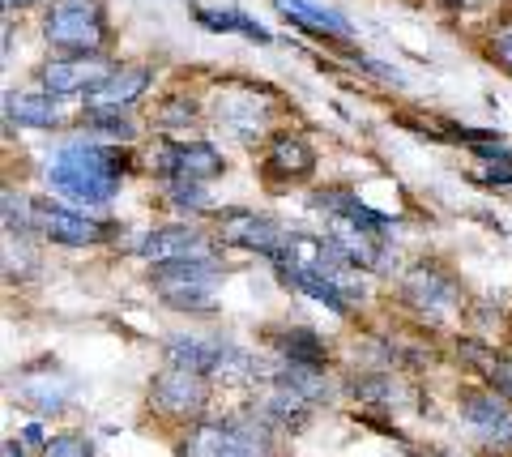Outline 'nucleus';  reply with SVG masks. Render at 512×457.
<instances>
[{
  "mask_svg": "<svg viewBox=\"0 0 512 457\" xmlns=\"http://www.w3.org/2000/svg\"><path fill=\"white\" fill-rule=\"evenodd\" d=\"M120 180H124V154L111 146H90V141L64 146L52 159V167H47V184H52L60 197L82 201V206H103V201H111Z\"/></svg>",
  "mask_w": 512,
  "mask_h": 457,
  "instance_id": "f257e3e1",
  "label": "nucleus"
},
{
  "mask_svg": "<svg viewBox=\"0 0 512 457\" xmlns=\"http://www.w3.org/2000/svg\"><path fill=\"white\" fill-rule=\"evenodd\" d=\"M43 39L69 56H94L107 43V13L99 0H52L43 18Z\"/></svg>",
  "mask_w": 512,
  "mask_h": 457,
  "instance_id": "f03ea898",
  "label": "nucleus"
},
{
  "mask_svg": "<svg viewBox=\"0 0 512 457\" xmlns=\"http://www.w3.org/2000/svg\"><path fill=\"white\" fill-rule=\"evenodd\" d=\"M184 457H274V440L256 419H214L184 436Z\"/></svg>",
  "mask_w": 512,
  "mask_h": 457,
  "instance_id": "7ed1b4c3",
  "label": "nucleus"
},
{
  "mask_svg": "<svg viewBox=\"0 0 512 457\" xmlns=\"http://www.w3.org/2000/svg\"><path fill=\"white\" fill-rule=\"evenodd\" d=\"M218 282H222V265L214 257H188V261L154 265V291L163 295V304H171V308L210 312Z\"/></svg>",
  "mask_w": 512,
  "mask_h": 457,
  "instance_id": "20e7f679",
  "label": "nucleus"
},
{
  "mask_svg": "<svg viewBox=\"0 0 512 457\" xmlns=\"http://www.w3.org/2000/svg\"><path fill=\"white\" fill-rule=\"evenodd\" d=\"M167 364L171 368H192V372H239V376H256V364L248 351H239V346L222 342V338H197V334H180L163 346Z\"/></svg>",
  "mask_w": 512,
  "mask_h": 457,
  "instance_id": "39448f33",
  "label": "nucleus"
},
{
  "mask_svg": "<svg viewBox=\"0 0 512 457\" xmlns=\"http://www.w3.org/2000/svg\"><path fill=\"white\" fill-rule=\"evenodd\" d=\"M210 402V376L192 368H163L150 385V406L167 419H197Z\"/></svg>",
  "mask_w": 512,
  "mask_h": 457,
  "instance_id": "423d86ee",
  "label": "nucleus"
},
{
  "mask_svg": "<svg viewBox=\"0 0 512 457\" xmlns=\"http://www.w3.org/2000/svg\"><path fill=\"white\" fill-rule=\"evenodd\" d=\"M116 73V65L94 52V56H64V60H47L39 69V82L47 94H56V99H69V94H90L94 86H103L107 77Z\"/></svg>",
  "mask_w": 512,
  "mask_h": 457,
  "instance_id": "0eeeda50",
  "label": "nucleus"
},
{
  "mask_svg": "<svg viewBox=\"0 0 512 457\" xmlns=\"http://www.w3.org/2000/svg\"><path fill=\"white\" fill-rule=\"evenodd\" d=\"M286 235H291V231H282L274 218H265V214H252V210H227V214H218V240L222 244L261 252V257H269V261L282 257Z\"/></svg>",
  "mask_w": 512,
  "mask_h": 457,
  "instance_id": "6e6552de",
  "label": "nucleus"
},
{
  "mask_svg": "<svg viewBox=\"0 0 512 457\" xmlns=\"http://www.w3.org/2000/svg\"><path fill=\"white\" fill-rule=\"evenodd\" d=\"M384 235L380 227H367L359 218H346V214H329V240L338 244L350 265H359V270H384Z\"/></svg>",
  "mask_w": 512,
  "mask_h": 457,
  "instance_id": "1a4fd4ad",
  "label": "nucleus"
},
{
  "mask_svg": "<svg viewBox=\"0 0 512 457\" xmlns=\"http://www.w3.org/2000/svg\"><path fill=\"white\" fill-rule=\"evenodd\" d=\"M461 419L470 423V432L483 440L487 449H512V406L508 398L500 402L495 393H470L461 402Z\"/></svg>",
  "mask_w": 512,
  "mask_h": 457,
  "instance_id": "9d476101",
  "label": "nucleus"
},
{
  "mask_svg": "<svg viewBox=\"0 0 512 457\" xmlns=\"http://www.w3.org/2000/svg\"><path fill=\"white\" fill-rule=\"evenodd\" d=\"M402 295L419 312H427V317H448V312L461 304L457 282L444 270H436V265H414V270L406 274V282H402Z\"/></svg>",
  "mask_w": 512,
  "mask_h": 457,
  "instance_id": "9b49d317",
  "label": "nucleus"
},
{
  "mask_svg": "<svg viewBox=\"0 0 512 457\" xmlns=\"http://www.w3.org/2000/svg\"><path fill=\"white\" fill-rule=\"evenodd\" d=\"M312 406L316 402H308L299 389L278 381V376H269V385L256 393V402H252V419L265 423V428H303Z\"/></svg>",
  "mask_w": 512,
  "mask_h": 457,
  "instance_id": "f8f14e48",
  "label": "nucleus"
},
{
  "mask_svg": "<svg viewBox=\"0 0 512 457\" xmlns=\"http://www.w3.org/2000/svg\"><path fill=\"white\" fill-rule=\"evenodd\" d=\"M73 393V376L60 368H26L18 381V406L35 415H60Z\"/></svg>",
  "mask_w": 512,
  "mask_h": 457,
  "instance_id": "ddd939ff",
  "label": "nucleus"
},
{
  "mask_svg": "<svg viewBox=\"0 0 512 457\" xmlns=\"http://www.w3.org/2000/svg\"><path fill=\"white\" fill-rule=\"evenodd\" d=\"M265 112H269V103H265L261 90H227V94H218L222 129H231L235 137H244V141L265 133Z\"/></svg>",
  "mask_w": 512,
  "mask_h": 457,
  "instance_id": "4468645a",
  "label": "nucleus"
},
{
  "mask_svg": "<svg viewBox=\"0 0 512 457\" xmlns=\"http://www.w3.org/2000/svg\"><path fill=\"white\" fill-rule=\"evenodd\" d=\"M137 252L154 265H171V261H188V257H210V244H205V235L192 231V227H158L141 240Z\"/></svg>",
  "mask_w": 512,
  "mask_h": 457,
  "instance_id": "2eb2a0df",
  "label": "nucleus"
},
{
  "mask_svg": "<svg viewBox=\"0 0 512 457\" xmlns=\"http://www.w3.org/2000/svg\"><path fill=\"white\" fill-rule=\"evenodd\" d=\"M39 231L47 240L69 244V248H86V244L107 240L103 223H94V218L77 214V210H64V206H39Z\"/></svg>",
  "mask_w": 512,
  "mask_h": 457,
  "instance_id": "dca6fc26",
  "label": "nucleus"
},
{
  "mask_svg": "<svg viewBox=\"0 0 512 457\" xmlns=\"http://www.w3.org/2000/svg\"><path fill=\"white\" fill-rule=\"evenodd\" d=\"M146 86H150L146 65H120L103 86H94L86 94V107H116V112H128V107L146 94Z\"/></svg>",
  "mask_w": 512,
  "mask_h": 457,
  "instance_id": "f3484780",
  "label": "nucleus"
},
{
  "mask_svg": "<svg viewBox=\"0 0 512 457\" xmlns=\"http://www.w3.org/2000/svg\"><path fill=\"white\" fill-rule=\"evenodd\" d=\"M274 9L282 18H291V26L308 30V35H325V39H350V26L342 13L333 9H320L312 0H274Z\"/></svg>",
  "mask_w": 512,
  "mask_h": 457,
  "instance_id": "a211bd4d",
  "label": "nucleus"
},
{
  "mask_svg": "<svg viewBox=\"0 0 512 457\" xmlns=\"http://www.w3.org/2000/svg\"><path fill=\"white\" fill-rule=\"evenodd\" d=\"M5 120L18 129H52L56 124V94L47 90H9L5 94Z\"/></svg>",
  "mask_w": 512,
  "mask_h": 457,
  "instance_id": "6ab92c4d",
  "label": "nucleus"
},
{
  "mask_svg": "<svg viewBox=\"0 0 512 457\" xmlns=\"http://www.w3.org/2000/svg\"><path fill=\"white\" fill-rule=\"evenodd\" d=\"M222 176V154L210 141H188V146H171V176L167 180H214Z\"/></svg>",
  "mask_w": 512,
  "mask_h": 457,
  "instance_id": "aec40b11",
  "label": "nucleus"
},
{
  "mask_svg": "<svg viewBox=\"0 0 512 457\" xmlns=\"http://www.w3.org/2000/svg\"><path fill=\"white\" fill-rule=\"evenodd\" d=\"M312 163H316V154H312V146L303 137L282 133V137H274V146H269V167H274L278 176H286V180H303L312 171Z\"/></svg>",
  "mask_w": 512,
  "mask_h": 457,
  "instance_id": "412c9836",
  "label": "nucleus"
},
{
  "mask_svg": "<svg viewBox=\"0 0 512 457\" xmlns=\"http://www.w3.org/2000/svg\"><path fill=\"white\" fill-rule=\"evenodd\" d=\"M274 346L282 351L286 364H303V368H325V342H320L312 329H282V334H274Z\"/></svg>",
  "mask_w": 512,
  "mask_h": 457,
  "instance_id": "4be33fe9",
  "label": "nucleus"
},
{
  "mask_svg": "<svg viewBox=\"0 0 512 457\" xmlns=\"http://www.w3.org/2000/svg\"><path fill=\"white\" fill-rule=\"evenodd\" d=\"M278 278L286 282V287H295V291H303V295L320 299V304L333 308V312H350V299H346V291H342V287H333L329 278L308 274V270H282V265H278Z\"/></svg>",
  "mask_w": 512,
  "mask_h": 457,
  "instance_id": "5701e85b",
  "label": "nucleus"
},
{
  "mask_svg": "<svg viewBox=\"0 0 512 457\" xmlns=\"http://www.w3.org/2000/svg\"><path fill=\"white\" fill-rule=\"evenodd\" d=\"M86 124L94 133H103L111 141H133L137 137V124L128 112H116V107H86Z\"/></svg>",
  "mask_w": 512,
  "mask_h": 457,
  "instance_id": "b1692460",
  "label": "nucleus"
},
{
  "mask_svg": "<svg viewBox=\"0 0 512 457\" xmlns=\"http://www.w3.org/2000/svg\"><path fill=\"white\" fill-rule=\"evenodd\" d=\"M39 227V206H30V197L5 188V235H30Z\"/></svg>",
  "mask_w": 512,
  "mask_h": 457,
  "instance_id": "393cba45",
  "label": "nucleus"
},
{
  "mask_svg": "<svg viewBox=\"0 0 512 457\" xmlns=\"http://www.w3.org/2000/svg\"><path fill=\"white\" fill-rule=\"evenodd\" d=\"M197 22H205L210 30H239V35H248V39H256V43H265L269 35L261 26H252L244 13H214V9H197Z\"/></svg>",
  "mask_w": 512,
  "mask_h": 457,
  "instance_id": "a878e982",
  "label": "nucleus"
},
{
  "mask_svg": "<svg viewBox=\"0 0 512 457\" xmlns=\"http://www.w3.org/2000/svg\"><path fill=\"white\" fill-rule=\"evenodd\" d=\"M43 457H94V445L82 432H60L43 445Z\"/></svg>",
  "mask_w": 512,
  "mask_h": 457,
  "instance_id": "bb28decb",
  "label": "nucleus"
},
{
  "mask_svg": "<svg viewBox=\"0 0 512 457\" xmlns=\"http://www.w3.org/2000/svg\"><path fill=\"white\" fill-rule=\"evenodd\" d=\"M487 381L500 398L512 402V359L508 355H487Z\"/></svg>",
  "mask_w": 512,
  "mask_h": 457,
  "instance_id": "cd10ccee",
  "label": "nucleus"
},
{
  "mask_svg": "<svg viewBox=\"0 0 512 457\" xmlns=\"http://www.w3.org/2000/svg\"><path fill=\"white\" fill-rule=\"evenodd\" d=\"M171 201L180 210H210V201H205L201 184H192V180H171Z\"/></svg>",
  "mask_w": 512,
  "mask_h": 457,
  "instance_id": "c85d7f7f",
  "label": "nucleus"
},
{
  "mask_svg": "<svg viewBox=\"0 0 512 457\" xmlns=\"http://www.w3.org/2000/svg\"><path fill=\"white\" fill-rule=\"evenodd\" d=\"M495 60H500V65L512 73V26L495 35Z\"/></svg>",
  "mask_w": 512,
  "mask_h": 457,
  "instance_id": "c756f323",
  "label": "nucleus"
},
{
  "mask_svg": "<svg viewBox=\"0 0 512 457\" xmlns=\"http://www.w3.org/2000/svg\"><path fill=\"white\" fill-rule=\"evenodd\" d=\"M22 440H26V445H43V428H39V423H30V428L22 432Z\"/></svg>",
  "mask_w": 512,
  "mask_h": 457,
  "instance_id": "7c9ffc66",
  "label": "nucleus"
},
{
  "mask_svg": "<svg viewBox=\"0 0 512 457\" xmlns=\"http://www.w3.org/2000/svg\"><path fill=\"white\" fill-rule=\"evenodd\" d=\"M5 457H22V449H18V440H5Z\"/></svg>",
  "mask_w": 512,
  "mask_h": 457,
  "instance_id": "2f4dec72",
  "label": "nucleus"
},
{
  "mask_svg": "<svg viewBox=\"0 0 512 457\" xmlns=\"http://www.w3.org/2000/svg\"><path fill=\"white\" fill-rule=\"evenodd\" d=\"M26 5H35V0H5V9H26Z\"/></svg>",
  "mask_w": 512,
  "mask_h": 457,
  "instance_id": "473e14b6",
  "label": "nucleus"
},
{
  "mask_svg": "<svg viewBox=\"0 0 512 457\" xmlns=\"http://www.w3.org/2000/svg\"><path fill=\"white\" fill-rule=\"evenodd\" d=\"M453 5H466L470 9V5H478V0H453Z\"/></svg>",
  "mask_w": 512,
  "mask_h": 457,
  "instance_id": "72a5a7b5",
  "label": "nucleus"
},
{
  "mask_svg": "<svg viewBox=\"0 0 512 457\" xmlns=\"http://www.w3.org/2000/svg\"><path fill=\"white\" fill-rule=\"evenodd\" d=\"M393 457H410V453H393Z\"/></svg>",
  "mask_w": 512,
  "mask_h": 457,
  "instance_id": "f704fd0d",
  "label": "nucleus"
}]
</instances>
